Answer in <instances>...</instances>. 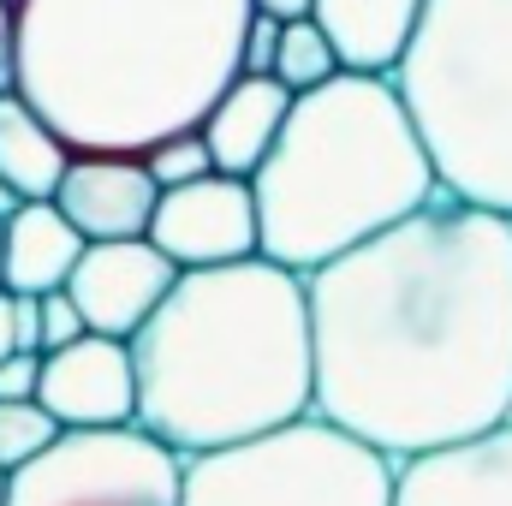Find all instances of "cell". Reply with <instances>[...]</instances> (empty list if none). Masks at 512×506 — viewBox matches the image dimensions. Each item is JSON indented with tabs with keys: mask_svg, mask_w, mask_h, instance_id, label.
I'll use <instances>...</instances> for the list:
<instances>
[{
	"mask_svg": "<svg viewBox=\"0 0 512 506\" xmlns=\"http://www.w3.org/2000/svg\"><path fill=\"white\" fill-rule=\"evenodd\" d=\"M310 417L405 465L512 417V215L435 191L304 274Z\"/></svg>",
	"mask_w": 512,
	"mask_h": 506,
	"instance_id": "6da1fadb",
	"label": "cell"
},
{
	"mask_svg": "<svg viewBox=\"0 0 512 506\" xmlns=\"http://www.w3.org/2000/svg\"><path fill=\"white\" fill-rule=\"evenodd\" d=\"M251 0H12L6 90L66 155H149L239 72Z\"/></svg>",
	"mask_w": 512,
	"mask_h": 506,
	"instance_id": "7a4b0ae2",
	"label": "cell"
},
{
	"mask_svg": "<svg viewBox=\"0 0 512 506\" xmlns=\"http://www.w3.org/2000/svg\"><path fill=\"white\" fill-rule=\"evenodd\" d=\"M126 352L137 381L131 423L179 459L268 435L310 411L304 274L268 256L179 268Z\"/></svg>",
	"mask_w": 512,
	"mask_h": 506,
	"instance_id": "3957f363",
	"label": "cell"
},
{
	"mask_svg": "<svg viewBox=\"0 0 512 506\" xmlns=\"http://www.w3.org/2000/svg\"><path fill=\"white\" fill-rule=\"evenodd\" d=\"M417 126L376 72H334L298 90L268 155L251 167L256 256L310 274L435 197Z\"/></svg>",
	"mask_w": 512,
	"mask_h": 506,
	"instance_id": "277c9868",
	"label": "cell"
},
{
	"mask_svg": "<svg viewBox=\"0 0 512 506\" xmlns=\"http://www.w3.org/2000/svg\"><path fill=\"white\" fill-rule=\"evenodd\" d=\"M387 78L435 185L512 215V0H423Z\"/></svg>",
	"mask_w": 512,
	"mask_h": 506,
	"instance_id": "5b68a950",
	"label": "cell"
},
{
	"mask_svg": "<svg viewBox=\"0 0 512 506\" xmlns=\"http://www.w3.org/2000/svg\"><path fill=\"white\" fill-rule=\"evenodd\" d=\"M179 506H393V459L304 411L239 447L191 453Z\"/></svg>",
	"mask_w": 512,
	"mask_h": 506,
	"instance_id": "8992f818",
	"label": "cell"
},
{
	"mask_svg": "<svg viewBox=\"0 0 512 506\" xmlns=\"http://www.w3.org/2000/svg\"><path fill=\"white\" fill-rule=\"evenodd\" d=\"M185 459L137 423L60 429L12 471L6 506H179Z\"/></svg>",
	"mask_w": 512,
	"mask_h": 506,
	"instance_id": "52a82bcc",
	"label": "cell"
},
{
	"mask_svg": "<svg viewBox=\"0 0 512 506\" xmlns=\"http://www.w3.org/2000/svg\"><path fill=\"white\" fill-rule=\"evenodd\" d=\"M143 239L173 268H215L256 256V203L251 179L239 173H203L185 185H167L149 209Z\"/></svg>",
	"mask_w": 512,
	"mask_h": 506,
	"instance_id": "ba28073f",
	"label": "cell"
},
{
	"mask_svg": "<svg viewBox=\"0 0 512 506\" xmlns=\"http://www.w3.org/2000/svg\"><path fill=\"white\" fill-rule=\"evenodd\" d=\"M173 262L155 251L149 239H96L84 245L72 274H66V298L84 316V334H108L131 340L143 328V316L161 304V292L173 286Z\"/></svg>",
	"mask_w": 512,
	"mask_h": 506,
	"instance_id": "9c48e42d",
	"label": "cell"
},
{
	"mask_svg": "<svg viewBox=\"0 0 512 506\" xmlns=\"http://www.w3.org/2000/svg\"><path fill=\"white\" fill-rule=\"evenodd\" d=\"M36 405L60 429H114L137 417V381H131L126 340L78 334L36 364Z\"/></svg>",
	"mask_w": 512,
	"mask_h": 506,
	"instance_id": "30bf717a",
	"label": "cell"
},
{
	"mask_svg": "<svg viewBox=\"0 0 512 506\" xmlns=\"http://www.w3.org/2000/svg\"><path fill=\"white\" fill-rule=\"evenodd\" d=\"M393 506H512V417L393 465Z\"/></svg>",
	"mask_w": 512,
	"mask_h": 506,
	"instance_id": "8fae6325",
	"label": "cell"
},
{
	"mask_svg": "<svg viewBox=\"0 0 512 506\" xmlns=\"http://www.w3.org/2000/svg\"><path fill=\"white\" fill-rule=\"evenodd\" d=\"M155 197L161 185L149 179L143 155H66V173L48 203L72 221L84 245H96V239H143Z\"/></svg>",
	"mask_w": 512,
	"mask_h": 506,
	"instance_id": "7c38bea8",
	"label": "cell"
},
{
	"mask_svg": "<svg viewBox=\"0 0 512 506\" xmlns=\"http://www.w3.org/2000/svg\"><path fill=\"white\" fill-rule=\"evenodd\" d=\"M286 108H292V90L280 78H268V72H233L221 84V96L209 102V114L197 120V137L209 143V167L251 179V167L268 155Z\"/></svg>",
	"mask_w": 512,
	"mask_h": 506,
	"instance_id": "4fadbf2b",
	"label": "cell"
},
{
	"mask_svg": "<svg viewBox=\"0 0 512 506\" xmlns=\"http://www.w3.org/2000/svg\"><path fill=\"white\" fill-rule=\"evenodd\" d=\"M78 251H84V239L72 233V221H66L48 197L18 203V209L0 221V292L36 298V292L66 286Z\"/></svg>",
	"mask_w": 512,
	"mask_h": 506,
	"instance_id": "5bb4252c",
	"label": "cell"
},
{
	"mask_svg": "<svg viewBox=\"0 0 512 506\" xmlns=\"http://www.w3.org/2000/svg\"><path fill=\"white\" fill-rule=\"evenodd\" d=\"M417 12L423 0H310V18L328 36L340 72H376V78L393 72Z\"/></svg>",
	"mask_w": 512,
	"mask_h": 506,
	"instance_id": "9a60e30c",
	"label": "cell"
},
{
	"mask_svg": "<svg viewBox=\"0 0 512 506\" xmlns=\"http://www.w3.org/2000/svg\"><path fill=\"white\" fill-rule=\"evenodd\" d=\"M60 173H66V143L42 126L12 90H0V179L24 203H36V197H54Z\"/></svg>",
	"mask_w": 512,
	"mask_h": 506,
	"instance_id": "2e32d148",
	"label": "cell"
},
{
	"mask_svg": "<svg viewBox=\"0 0 512 506\" xmlns=\"http://www.w3.org/2000/svg\"><path fill=\"white\" fill-rule=\"evenodd\" d=\"M340 72V60H334V48H328V36L316 30V18L304 12V18H286L280 24V36H274V60H268V78H280L292 96L298 90H316L322 78H334Z\"/></svg>",
	"mask_w": 512,
	"mask_h": 506,
	"instance_id": "e0dca14e",
	"label": "cell"
},
{
	"mask_svg": "<svg viewBox=\"0 0 512 506\" xmlns=\"http://www.w3.org/2000/svg\"><path fill=\"white\" fill-rule=\"evenodd\" d=\"M54 435H60V423L36 399H0V471L30 465Z\"/></svg>",
	"mask_w": 512,
	"mask_h": 506,
	"instance_id": "ac0fdd59",
	"label": "cell"
},
{
	"mask_svg": "<svg viewBox=\"0 0 512 506\" xmlns=\"http://www.w3.org/2000/svg\"><path fill=\"white\" fill-rule=\"evenodd\" d=\"M143 167H149V179L167 191V185H185V179H203V173H215L209 167V143L197 137V131H179V137H161L149 155H143Z\"/></svg>",
	"mask_w": 512,
	"mask_h": 506,
	"instance_id": "d6986e66",
	"label": "cell"
},
{
	"mask_svg": "<svg viewBox=\"0 0 512 506\" xmlns=\"http://www.w3.org/2000/svg\"><path fill=\"white\" fill-rule=\"evenodd\" d=\"M78 334H84V316H78V304L66 298V286L36 292V352H54V346L78 340Z\"/></svg>",
	"mask_w": 512,
	"mask_h": 506,
	"instance_id": "ffe728a7",
	"label": "cell"
},
{
	"mask_svg": "<svg viewBox=\"0 0 512 506\" xmlns=\"http://www.w3.org/2000/svg\"><path fill=\"white\" fill-rule=\"evenodd\" d=\"M274 36H280V18L251 12L245 42H239V72H268V60H274Z\"/></svg>",
	"mask_w": 512,
	"mask_h": 506,
	"instance_id": "44dd1931",
	"label": "cell"
},
{
	"mask_svg": "<svg viewBox=\"0 0 512 506\" xmlns=\"http://www.w3.org/2000/svg\"><path fill=\"white\" fill-rule=\"evenodd\" d=\"M36 364H42V352H6L0 358V399H36Z\"/></svg>",
	"mask_w": 512,
	"mask_h": 506,
	"instance_id": "7402d4cb",
	"label": "cell"
},
{
	"mask_svg": "<svg viewBox=\"0 0 512 506\" xmlns=\"http://www.w3.org/2000/svg\"><path fill=\"white\" fill-rule=\"evenodd\" d=\"M251 12H268V18H280V24H286V18H304V12H310V0H251Z\"/></svg>",
	"mask_w": 512,
	"mask_h": 506,
	"instance_id": "603a6c76",
	"label": "cell"
},
{
	"mask_svg": "<svg viewBox=\"0 0 512 506\" xmlns=\"http://www.w3.org/2000/svg\"><path fill=\"white\" fill-rule=\"evenodd\" d=\"M6 72H12V6L0 0V90H6Z\"/></svg>",
	"mask_w": 512,
	"mask_h": 506,
	"instance_id": "cb8c5ba5",
	"label": "cell"
},
{
	"mask_svg": "<svg viewBox=\"0 0 512 506\" xmlns=\"http://www.w3.org/2000/svg\"><path fill=\"white\" fill-rule=\"evenodd\" d=\"M18 352V334H12V292H0V358Z\"/></svg>",
	"mask_w": 512,
	"mask_h": 506,
	"instance_id": "d4e9b609",
	"label": "cell"
},
{
	"mask_svg": "<svg viewBox=\"0 0 512 506\" xmlns=\"http://www.w3.org/2000/svg\"><path fill=\"white\" fill-rule=\"evenodd\" d=\"M18 203H24V197H18V191H12V185H6V179H0V221H6V215H12V209H18Z\"/></svg>",
	"mask_w": 512,
	"mask_h": 506,
	"instance_id": "484cf974",
	"label": "cell"
},
{
	"mask_svg": "<svg viewBox=\"0 0 512 506\" xmlns=\"http://www.w3.org/2000/svg\"><path fill=\"white\" fill-rule=\"evenodd\" d=\"M6 483H12V471H0V506H6Z\"/></svg>",
	"mask_w": 512,
	"mask_h": 506,
	"instance_id": "4316f807",
	"label": "cell"
},
{
	"mask_svg": "<svg viewBox=\"0 0 512 506\" xmlns=\"http://www.w3.org/2000/svg\"><path fill=\"white\" fill-rule=\"evenodd\" d=\"M6 6H12V0H6Z\"/></svg>",
	"mask_w": 512,
	"mask_h": 506,
	"instance_id": "83f0119b",
	"label": "cell"
}]
</instances>
